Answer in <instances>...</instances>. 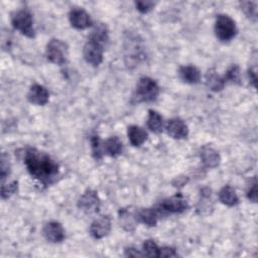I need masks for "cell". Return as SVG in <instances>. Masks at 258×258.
<instances>
[{
	"instance_id": "d6986e66",
	"label": "cell",
	"mask_w": 258,
	"mask_h": 258,
	"mask_svg": "<svg viewBox=\"0 0 258 258\" xmlns=\"http://www.w3.org/2000/svg\"><path fill=\"white\" fill-rule=\"evenodd\" d=\"M219 200L228 207H234L239 203L236 190L231 185H224L219 191Z\"/></svg>"
},
{
	"instance_id": "4dcf8cb0",
	"label": "cell",
	"mask_w": 258,
	"mask_h": 258,
	"mask_svg": "<svg viewBox=\"0 0 258 258\" xmlns=\"http://www.w3.org/2000/svg\"><path fill=\"white\" fill-rule=\"evenodd\" d=\"M177 253L174 248L172 247H162L159 248V255L158 257H176Z\"/></svg>"
},
{
	"instance_id": "6da1fadb",
	"label": "cell",
	"mask_w": 258,
	"mask_h": 258,
	"mask_svg": "<svg viewBox=\"0 0 258 258\" xmlns=\"http://www.w3.org/2000/svg\"><path fill=\"white\" fill-rule=\"evenodd\" d=\"M24 163L28 173L40 183L48 185L58 175V164L45 152L29 147L25 150Z\"/></svg>"
},
{
	"instance_id": "7a4b0ae2",
	"label": "cell",
	"mask_w": 258,
	"mask_h": 258,
	"mask_svg": "<svg viewBox=\"0 0 258 258\" xmlns=\"http://www.w3.org/2000/svg\"><path fill=\"white\" fill-rule=\"evenodd\" d=\"M158 94L159 87L157 83L149 77H142L137 82L133 99L136 103L152 102L156 100Z\"/></svg>"
},
{
	"instance_id": "44dd1931",
	"label": "cell",
	"mask_w": 258,
	"mask_h": 258,
	"mask_svg": "<svg viewBox=\"0 0 258 258\" xmlns=\"http://www.w3.org/2000/svg\"><path fill=\"white\" fill-rule=\"evenodd\" d=\"M163 118L162 116L154 111V110H149L148 111V117H147V127L150 131L153 133H160L163 129Z\"/></svg>"
},
{
	"instance_id": "9c48e42d",
	"label": "cell",
	"mask_w": 258,
	"mask_h": 258,
	"mask_svg": "<svg viewBox=\"0 0 258 258\" xmlns=\"http://www.w3.org/2000/svg\"><path fill=\"white\" fill-rule=\"evenodd\" d=\"M69 19L71 25L77 29H86L92 25L90 14L82 8H74L70 11Z\"/></svg>"
},
{
	"instance_id": "ac0fdd59",
	"label": "cell",
	"mask_w": 258,
	"mask_h": 258,
	"mask_svg": "<svg viewBox=\"0 0 258 258\" xmlns=\"http://www.w3.org/2000/svg\"><path fill=\"white\" fill-rule=\"evenodd\" d=\"M123 144L117 136H111L103 142V150L111 157H117L122 153Z\"/></svg>"
},
{
	"instance_id": "8fae6325",
	"label": "cell",
	"mask_w": 258,
	"mask_h": 258,
	"mask_svg": "<svg viewBox=\"0 0 258 258\" xmlns=\"http://www.w3.org/2000/svg\"><path fill=\"white\" fill-rule=\"evenodd\" d=\"M44 238L50 243H60L64 239V230L58 222L46 223L42 230Z\"/></svg>"
},
{
	"instance_id": "f1b7e54d",
	"label": "cell",
	"mask_w": 258,
	"mask_h": 258,
	"mask_svg": "<svg viewBox=\"0 0 258 258\" xmlns=\"http://www.w3.org/2000/svg\"><path fill=\"white\" fill-rule=\"evenodd\" d=\"M1 170H0V175H1V179L2 181H4V179L9 175L10 173V165L8 162V159H6L5 154L2 155L1 158Z\"/></svg>"
},
{
	"instance_id": "e0dca14e",
	"label": "cell",
	"mask_w": 258,
	"mask_h": 258,
	"mask_svg": "<svg viewBox=\"0 0 258 258\" xmlns=\"http://www.w3.org/2000/svg\"><path fill=\"white\" fill-rule=\"evenodd\" d=\"M127 135H128V139L130 141V143L133 146L142 145L148 137L147 132L143 128H141L137 125L129 126L128 130H127Z\"/></svg>"
},
{
	"instance_id": "d4e9b609",
	"label": "cell",
	"mask_w": 258,
	"mask_h": 258,
	"mask_svg": "<svg viewBox=\"0 0 258 258\" xmlns=\"http://www.w3.org/2000/svg\"><path fill=\"white\" fill-rule=\"evenodd\" d=\"M91 149L93 156L96 159H101L103 156V146L101 145V140L98 135H93L91 137Z\"/></svg>"
},
{
	"instance_id": "4fadbf2b",
	"label": "cell",
	"mask_w": 258,
	"mask_h": 258,
	"mask_svg": "<svg viewBox=\"0 0 258 258\" xmlns=\"http://www.w3.org/2000/svg\"><path fill=\"white\" fill-rule=\"evenodd\" d=\"M27 99L30 103L34 105L43 106L48 102L49 93L45 87L38 84H34L30 87L28 91Z\"/></svg>"
},
{
	"instance_id": "ffe728a7",
	"label": "cell",
	"mask_w": 258,
	"mask_h": 258,
	"mask_svg": "<svg viewBox=\"0 0 258 258\" xmlns=\"http://www.w3.org/2000/svg\"><path fill=\"white\" fill-rule=\"evenodd\" d=\"M206 84L214 92L221 91L225 86V80L223 77H220L214 69H211L206 74Z\"/></svg>"
},
{
	"instance_id": "83f0119b",
	"label": "cell",
	"mask_w": 258,
	"mask_h": 258,
	"mask_svg": "<svg viewBox=\"0 0 258 258\" xmlns=\"http://www.w3.org/2000/svg\"><path fill=\"white\" fill-rule=\"evenodd\" d=\"M155 3L152 1H137L135 2L136 9L141 13H147L149 12L153 7Z\"/></svg>"
},
{
	"instance_id": "4316f807",
	"label": "cell",
	"mask_w": 258,
	"mask_h": 258,
	"mask_svg": "<svg viewBox=\"0 0 258 258\" xmlns=\"http://www.w3.org/2000/svg\"><path fill=\"white\" fill-rule=\"evenodd\" d=\"M17 188H18V182L17 181H12L9 184H2L1 186V197L2 199H8L9 197H11L12 195L17 192Z\"/></svg>"
},
{
	"instance_id": "ba28073f",
	"label": "cell",
	"mask_w": 258,
	"mask_h": 258,
	"mask_svg": "<svg viewBox=\"0 0 258 258\" xmlns=\"http://www.w3.org/2000/svg\"><path fill=\"white\" fill-rule=\"evenodd\" d=\"M100 199L93 189H87L79 199L78 207L86 213H96L100 209Z\"/></svg>"
},
{
	"instance_id": "d6a6232c",
	"label": "cell",
	"mask_w": 258,
	"mask_h": 258,
	"mask_svg": "<svg viewBox=\"0 0 258 258\" xmlns=\"http://www.w3.org/2000/svg\"><path fill=\"white\" fill-rule=\"evenodd\" d=\"M248 76H249V80L250 83L253 85V87H256V82H257V77H256V73L253 70H249L248 71Z\"/></svg>"
},
{
	"instance_id": "7c38bea8",
	"label": "cell",
	"mask_w": 258,
	"mask_h": 258,
	"mask_svg": "<svg viewBox=\"0 0 258 258\" xmlns=\"http://www.w3.org/2000/svg\"><path fill=\"white\" fill-rule=\"evenodd\" d=\"M167 134L174 139L185 138L188 134V128L186 124L180 118H172L167 121L165 125Z\"/></svg>"
},
{
	"instance_id": "2e32d148",
	"label": "cell",
	"mask_w": 258,
	"mask_h": 258,
	"mask_svg": "<svg viewBox=\"0 0 258 258\" xmlns=\"http://www.w3.org/2000/svg\"><path fill=\"white\" fill-rule=\"evenodd\" d=\"M179 78L187 84H197L201 80V72L194 66H182L178 70Z\"/></svg>"
},
{
	"instance_id": "484cf974",
	"label": "cell",
	"mask_w": 258,
	"mask_h": 258,
	"mask_svg": "<svg viewBox=\"0 0 258 258\" xmlns=\"http://www.w3.org/2000/svg\"><path fill=\"white\" fill-rule=\"evenodd\" d=\"M225 80V83L227 82H231V83H235V84H239L240 83V69L238 66H232L225 74V76L223 77Z\"/></svg>"
},
{
	"instance_id": "52a82bcc",
	"label": "cell",
	"mask_w": 258,
	"mask_h": 258,
	"mask_svg": "<svg viewBox=\"0 0 258 258\" xmlns=\"http://www.w3.org/2000/svg\"><path fill=\"white\" fill-rule=\"evenodd\" d=\"M157 208L160 211L161 215L165 216L167 214H176L186 211V209L188 208V204L181 194H176L175 196L163 200L157 206Z\"/></svg>"
},
{
	"instance_id": "603a6c76",
	"label": "cell",
	"mask_w": 258,
	"mask_h": 258,
	"mask_svg": "<svg viewBox=\"0 0 258 258\" xmlns=\"http://www.w3.org/2000/svg\"><path fill=\"white\" fill-rule=\"evenodd\" d=\"M241 8L243 12L252 20L257 19V3L253 1H243L241 2Z\"/></svg>"
},
{
	"instance_id": "277c9868",
	"label": "cell",
	"mask_w": 258,
	"mask_h": 258,
	"mask_svg": "<svg viewBox=\"0 0 258 258\" xmlns=\"http://www.w3.org/2000/svg\"><path fill=\"white\" fill-rule=\"evenodd\" d=\"M105 44H106L105 42L95 37L89 36L83 48V54H84L85 60L94 67L99 66L103 61Z\"/></svg>"
},
{
	"instance_id": "5b68a950",
	"label": "cell",
	"mask_w": 258,
	"mask_h": 258,
	"mask_svg": "<svg viewBox=\"0 0 258 258\" xmlns=\"http://www.w3.org/2000/svg\"><path fill=\"white\" fill-rule=\"evenodd\" d=\"M45 55L47 59L55 64L61 66L67 62L69 50L68 45L57 38H52L48 41L45 49Z\"/></svg>"
},
{
	"instance_id": "1f68e13d",
	"label": "cell",
	"mask_w": 258,
	"mask_h": 258,
	"mask_svg": "<svg viewBox=\"0 0 258 258\" xmlns=\"http://www.w3.org/2000/svg\"><path fill=\"white\" fill-rule=\"evenodd\" d=\"M125 255L129 256V257H137V256L141 257V256H143V253L139 252L138 250H136L134 248H127L125 250Z\"/></svg>"
},
{
	"instance_id": "9a60e30c",
	"label": "cell",
	"mask_w": 258,
	"mask_h": 258,
	"mask_svg": "<svg viewBox=\"0 0 258 258\" xmlns=\"http://www.w3.org/2000/svg\"><path fill=\"white\" fill-rule=\"evenodd\" d=\"M200 156H201L202 163L204 164V166L208 168H215L220 163L219 152L209 145L202 147Z\"/></svg>"
},
{
	"instance_id": "f546056e",
	"label": "cell",
	"mask_w": 258,
	"mask_h": 258,
	"mask_svg": "<svg viewBox=\"0 0 258 258\" xmlns=\"http://www.w3.org/2000/svg\"><path fill=\"white\" fill-rule=\"evenodd\" d=\"M247 198L249 201L256 203L257 202V181L256 179H254L253 183L249 186L248 190H247Z\"/></svg>"
},
{
	"instance_id": "7402d4cb",
	"label": "cell",
	"mask_w": 258,
	"mask_h": 258,
	"mask_svg": "<svg viewBox=\"0 0 258 258\" xmlns=\"http://www.w3.org/2000/svg\"><path fill=\"white\" fill-rule=\"evenodd\" d=\"M120 221H122V225L126 230L131 231L135 228V222H137L136 213L133 214L128 210H122L120 212Z\"/></svg>"
},
{
	"instance_id": "3957f363",
	"label": "cell",
	"mask_w": 258,
	"mask_h": 258,
	"mask_svg": "<svg viewBox=\"0 0 258 258\" xmlns=\"http://www.w3.org/2000/svg\"><path fill=\"white\" fill-rule=\"evenodd\" d=\"M12 26L27 37H34L35 30L33 27V18L31 13L26 9L14 11L11 14Z\"/></svg>"
},
{
	"instance_id": "5bb4252c",
	"label": "cell",
	"mask_w": 258,
	"mask_h": 258,
	"mask_svg": "<svg viewBox=\"0 0 258 258\" xmlns=\"http://www.w3.org/2000/svg\"><path fill=\"white\" fill-rule=\"evenodd\" d=\"M161 213L158 208H147L141 209L136 212V220L137 222L144 224L148 227H153L157 224L159 218L161 217Z\"/></svg>"
},
{
	"instance_id": "30bf717a",
	"label": "cell",
	"mask_w": 258,
	"mask_h": 258,
	"mask_svg": "<svg viewBox=\"0 0 258 258\" xmlns=\"http://www.w3.org/2000/svg\"><path fill=\"white\" fill-rule=\"evenodd\" d=\"M111 219L108 216H102L93 221L90 226V234L95 239H102L111 231Z\"/></svg>"
},
{
	"instance_id": "cb8c5ba5",
	"label": "cell",
	"mask_w": 258,
	"mask_h": 258,
	"mask_svg": "<svg viewBox=\"0 0 258 258\" xmlns=\"http://www.w3.org/2000/svg\"><path fill=\"white\" fill-rule=\"evenodd\" d=\"M159 247L153 240H146L143 243V256L158 257Z\"/></svg>"
},
{
	"instance_id": "8992f818",
	"label": "cell",
	"mask_w": 258,
	"mask_h": 258,
	"mask_svg": "<svg viewBox=\"0 0 258 258\" xmlns=\"http://www.w3.org/2000/svg\"><path fill=\"white\" fill-rule=\"evenodd\" d=\"M215 33L221 41L231 40L237 33L235 21L226 14H219L215 22Z\"/></svg>"
}]
</instances>
